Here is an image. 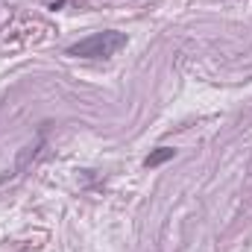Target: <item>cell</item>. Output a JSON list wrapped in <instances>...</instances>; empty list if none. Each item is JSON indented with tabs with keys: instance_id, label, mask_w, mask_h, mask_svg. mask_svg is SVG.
Masks as SVG:
<instances>
[{
	"instance_id": "1",
	"label": "cell",
	"mask_w": 252,
	"mask_h": 252,
	"mask_svg": "<svg viewBox=\"0 0 252 252\" xmlns=\"http://www.w3.org/2000/svg\"><path fill=\"white\" fill-rule=\"evenodd\" d=\"M126 32L121 30H103V32H91L88 38H79L76 44L67 47V56H79V59H109L118 50L126 47Z\"/></svg>"
},
{
	"instance_id": "2",
	"label": "cell",
	"mask_w": 252,
	"mask_h": 252,
	"mask_svg": "<svg viewBox=\"0 0 252 252\" xmlns=\"http://www.w3.org/2000/svg\"><path fill=\"white\" fill-rule=\"evenodd\" d=\"M173 156H176V150H173V147H158L156 153H150V156L144 158V167H158V164L170 161Z\"/></svg>"
}]
</instances>
